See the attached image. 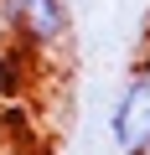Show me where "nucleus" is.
I'll use <instances>...</instances> for the list:
<instances>
[{
	"instance_id": "1",
	"label": "nucleus",
	"mask_w": 150,
	"mask_h": 155,
	"mask_svg": "<svg viewBox=\"0 0 150 155\" xmlns=\"http://www.w3.org/2000/svg\"><path fill=\"white\" fill-rule=\"evenodd\" d=\"M5 26L31 47V52H57L72 36V11L67 0H0Z\"/></svg>"
},
{
	"instance_id": "2",
	"label": "nucleus",
	"mask_w": 150,
	"mask_h": 155,
	"mask_svg": "<svg viewBox=\"0 0 150 155\" xmlns=\"http://www.w3.org/2000/svg\"><path fill=\"white\" fill-rule=\"evenodd\" d=\"M109 134H114L119 155H150V67H140L124 83V93L109 114Z\"/></svg>"
}]
</instances>
